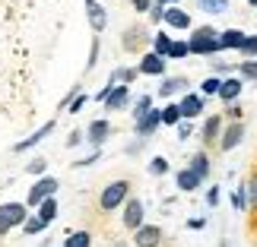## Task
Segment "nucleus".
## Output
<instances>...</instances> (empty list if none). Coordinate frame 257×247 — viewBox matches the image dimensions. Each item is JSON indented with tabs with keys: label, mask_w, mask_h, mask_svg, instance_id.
Listing matches in <instances>:
<instances>
[{
	"label": "nucleus",
	"mask_w": 257,
	"mask_h": 247,
	"mask_svg": "<svg viewBox=\"0 0 257 247\" xmlns=\"http://www.w3.org/2000/svg\"><path fill=\"white\" fill-rule=\"evenodd\" d=\"M108 136H111V124H108V121H92V124H89V130H86V140L92 143V146H102Z\"/></svg>",
	"instance_id": "obj_23"
},
{
	"label": "nucleus",
	"mask_w": 257,
	"mask_h": 247,
	"mask_svg": "<svg viewBox=\"0 0 257 247\" xmlns=\"http://www.w3.org/2000/svg\"><path fill=\"white\" fill-rule=\"evenodd\" d=\"M238 54L244 57V61H257V35H248V38H244V45L238 48Z\"/></svg>",
	"instance_id": "obj_34"
},
{
	"label": "nucleus",
	"mask_w": 257,
	"mask_h": 247,
	"mask_svg": "<svg viewBox=\"0 0 257 247\" xmlns=\"http://www.w3.org/2000/svg\"><path fill=\"white\" fill-rule=\"evenodd\" d=\"M244 38H248L244 29H222L219 32V48L222 51H238V48L244 45Z\"/></svg>",
	"instance_id": "obj_16"
},
{
	"label": "nucleus",
	"mask_w": 257,
	"mask_h": 247,
	"mask_svg": "<svg viewBox=\"0 0 257 247\" xmlns=\"http://www.w3.org/2000/svg\"><path fill=\"white\" fill-rule=\"evenodd\" d=\"M95 61H98V38L92 42V51H89V70L95 67Z\"/></svg>",
	"instance_id": "obj_47"
},
{
	"label": "nucleus",
	"mask_w": 257,
	"mask_h": 247,
	"mask_svg": "<svg viewBox=\"0 0 257 247\" xmlns=\"http://www.w3.org/2000/svg\"><path fill=\"white\" fill-rule=\"evenodd\" d=\"M181 92H191V80L187 76H169V80H162L159 86V98H172V95H181Z\"/></svg>",
	"instance_id": "obj_14"
},
{
	"label": "nucleus",
	"mask_w": 257,
	"mask_h": 247,
	"mask_svg": "<svg viewBox=\"0 0 257 247\" xmlns=\"http://www.w3.org/2000/svg\"><path fill=\"white\" fill-rule=\"evenodd\" d=\"M172 42H175V38H172L169 32H156V35H153V54H159V57H165V61H169Z\"/></svg>",
	"instance_id": "obj_24"
},
{
	"label": "nucleus",
	"mask_w": 257,
	"mask_h": 247,
	"mask_svg": "<svg viewBox=\"0 0 257 247\" xmlns=\"http://www.w3.org/2000/svg\"><path fill=\"white\" fill-rule=\"evenodd\" d=\"M45 168H48L45 159H32V162L26 165V171H29V174H45Z\"/></svg>",
	"instance_id": "obj_40"
},
{
	"label": "nucleus",
	"mask_w": 257,
	"mask_h": 247,
	"mask_svg": "<svg viewBox=\"0 0 257 247\" xmlns=\"http://www.w3.org/2000/svg\"><path fill=\"white\" fill-rule=\"evenodd\" d=\"M162 23L169 26V29H178V32H187V29H191V13L181 10V7H165Z\"/></svg>",
	"instance_id": "obj_10"
},
{
	"label": "nucleus",
	"mask_w": 257,
	"mask_h": 247,
	"mask_svg": "<svg viewBox=\"0 0 257 247\" xmlns=\"http://www.w3.org/2000/svg\"><path fill=\"white\" fill-rule=\"evenodd\" d=\"M229 0H197V10L203 13H229Z\"/></svg>",
	"instance_id": "obj_29"
},
{
	"label": "nucleus",
	"mask_w": 257,
	"mask_h": 247,
	"mask_svg": "<svg viewBox=\"0 0 257 247\" xmlns=\"http://www.w3.org/2000/svg\"><path fill=\"white\" fill-rule=\"evenodd\" d=\"M127 102H131V86H114L111 95L105 98V111H121L127 108Z\"/></svg>",
	"instance_id": "obj_19"
},
{
	"label": "nucleus",
	"mask_w": 257,
	"mask_h": 247,
	"mask_svg": "<svg viewBox=\"0 0 257 247\" xmlns=\"http://www.w3.org/2000/svg\"><path fill=\"white\" fill-rule=\"evenodd\" d=\"M241 140H244V121H238V124H225V127H222V136H219V152L238 149Z\"/></svg>",
	"instance_id": "obj_7"
},
{
	"label": "nucleus",
	"mask_w": 257,
	"mask_h": 247,
	"mask_svg": "<svg viewBox=\"0 0 257 247\" xmlns=\"http://www.w3.org/2000/svg\"><path fill=\"white\" fill-rule=\"evenodd\" d=\"M140 225H143V203L137 200V196H131V200L124 203V228L137 231Z\"/></svg>",
	"instance_id": "obj_12"
},
{
	"label": "nucleus",
	"mask_w": 257,
	"mask_h": 247,
	"mask_svg": "<svg viewBox=\"0 0 257 247\" xmlns=\"http://www.w3.org/2000/svg\"><path fill=\"white\" fill-rule=\"evenodd\" d=\"M248 200H251V212H257V168L248 177Z\"/></svg>",
	"instance_id": "obj_37"
},
{
	"label": "nucleus",
	"mask_w": 257,
	"mask_h": 247,
	"mask_svg": "<svg viewBox=\"0 0 257 247\" xmlns=\"http://www.w3.org/2000/svg\"><path fill=\"white\" fill-rule=\"evenodd\" d=\"M187 51L197 54V57H216V54H222V48H219V29L197 26L194 35L187 38Z\"/></svg>",
	"instance_id": "obj_2"
},
{
	"label": "nucleus",
	"mask_w": 257,
	"mask_h": 247,
	"mask_svg": "<svg viewBox=\"0 0 257 247\" xmlns=\"http://www.w3.org/2000/svg\"><path fill=\"white\" fill-rule=\"evenodd\" d=\"M114 247H127V244H114Z\"/></svg>",
	"instance_id": "obj_54"
},
{
	"label": "nucleus",
	"mask_w": 257,
	"mask_h": 247,
	"mask_svg": "<svg viewBox=\"0 0 257 247\" xmlns=\"http://www.w3.org/2000/svg\"><path fill=\"white\" fill-rule=\"evenodd\" d=\"M137 73H143V76H162V73H165V57L146 51V54L140 57V64H137Z\"/></svg>",
	"instance_id": "obj_13"
},
{
	"label": "nucleus",
	"mask_w": 257,
	"mask_h": 247,
	"mask_svg": "<svg viewBox=\"0 0 257 247\" xmlns=\"http://www.w3.org/2000/svg\"><path fill=\"white\" fill-rule=\"evenodd\" d=\"M162 13H165V7L153 4V10H150V19H153V23H162Z\"/></svg>",
	"instance_id": "obj_46"
},
{
	"label": "nucleus",
	"mask_w": 257,
	"mask_h": 247,
	"mask_svg": "<svg viewBox=\"0 0 257 247\" xmlns=\"http://www.w3.org/2000/svg\"><path fill=\"white\" fill-rule=\"evenodd\" d=\"M219 86H222V76H206L200 83V95L210 98V95H219Z\"/></svg>",
	"instance_id": "obj_31"
},
{
	"label": "nucleus",
	"mask_w": 257,
	"mask_h": 247,
	"mask_svg": "<svg viewBox=\"0 0 257 247\" xmlns=\"http://www.w3.org/2000/svg\"><path fill=\"white\" fill-rule=\"evenodd\" d=\"M153 4H156V0H131V7L137 10V13H150Z\"/></svg>",
	"instance_id": "obj_42"
},
{
	"label": "nucleus",
	"mask_w": 257,
	"mask_h": 247,
	"mask_svg": "<svg viewBox=\"0 0 257 247\" xmlns=\"http://www.w3.org/2000/svg\"><path fill=\"white\" fill-rule=\"evenodd\" d=\"M45 228H48V225L38 219V215H29V219L23 222V231H26V234H38V231H45Z\"/></svg>",
	"instance_id": "obj_36"
},
{
	"label": "nucleus",
	"mask_w": 257,
	"mask_h": 247,
	"mask_svg": "<svg viewBox=\"0 0 257 247\" xmlns=\"http://www.w3.org/2000/svg\"><path fill=\"white\" fill-rule=\"evenodd\" d=\"M219 200H222V190H219V187H210V193H206V203H210V206H219Z\"/></svg>",
	"instance_id": "obj_45"
},
{
	"label": "nucleus",
	"mask_w": 257,
	"mask_h": 247,
	"mask_svg": "<svg viewBox=\"0 0 257 247\" xmlns=\"http://www.w3.org/2000/svg\"><path fill=\"white\" fill-rule=\"evenodd\" d=\"M162 238H165V234H162L159 225H146V222H143L140 228L134 231V247H159Z\"/></svg>",
	"instance_id": "obj_9"
},
{
	"label": "nucleus",
	"mask_w": 257,
	"mask_h": 247,
	"mask_svg": "<svg viewBox=\"0 0 257 247\" xmlns=\"http://www.w3.org/2000/svg\"><path fill=\"white\" fill-rule=\"evenodd\" d=\"M184 57H191V51H187V42H172L169 61H184Z\"/></svg>",
	"instance_id": "obj_35"
},
{
	"label": "nucleus",
	"mask_w": 257,
	"mask_h": 247,
	"mask_svg": "<svg viewBox=\"0 0 257 247\" xmlns=\"http://www.w3.org/2000/svg\"><path fill=\"white\" fill-rule=\"evenodd\" d=\"M86 16H89V26H92V32H105V26H108V10L98 4V0L86 7Z\"/></svg>",
	"instance_id": "obj_21"
},
{
	"label": "nucleus",
	"mask_w": 257,
	"mask_h": 247,
	"mask_svg": "<svg viewBox=\"0 0 257 247\" xmlns=\"http://www.w3.org/2000/svg\"><path fill=\"white\" fill-rule=\"evenodd\" d=\"M134 80H137V67H117L108 83H114V86H131Z\"/></svg>",
	"instance_id": "obj_25"
},
{
	"label": "nucleus",
	"mask_w": 257,
	"mask_h": 247,
	"mask_svg": "<svg viewBox=\"0 0 257 247\" xmlns=\"http://www.w3.org/2000/svg\"><path fill=\"white\" fill-rule=\"evenodd\" d=\"M159 127H162V108H150L143 121H137V136L146 140V136H153Z\"/></svg>",
	"instance_id": "obj_11"
},
{
	"label": "nucleus",
	"mask_w": 257,
	"mask_h": 247,
	"mask_svg": "<svg viewBox=\"0 0 257 247\" xmlns=\"http://www.w3.org/2000/svg\"><path fill=\"white\" fill-rule=\"evenodd\" d=\"M232 206H235L238 212H248V209H251V200H248V184H238V187H235Z\"/></svg>",
	"instance_id": "obj_27"
},
{
	"label": "nucleus",
	"mask_w": 257,
	"mask_h": 247,
	"mask_svg": "<svg viewBox=\"0 0 257 247\" xmlns=\"http://www.w3.org/2000/svg\"><path fill=\"white\" fill-rule=\"evenodd\" d=\"M26 219H29L26 203H4V206H0V238L10 234L13 228H23Z\"/></svg>",
	"instance_id": "obj_4"
},
{
	"label": "nucleus",
	"mask_w": 257,
	"mask_h": 247,
	"mask_svg": "<svg viewBox=\"0 0 257 247\" xmlns=\"http://www.w3.org/2000/svg\"><path fill=\"white\" fill-rule=\"evenodd\" d=\"M64 247H92V234L89 231H73L64 238Z\"/></svg>",
	"instance_id": "obj_30"
},
{
	"label": "nucleus",
	"mask_w": 257,
	"mask_h": 247,
	"mask_svg": "<svg viewBox=\"0 0 257 247\" xmlns=\"http://www.w3.org/2000/svg\"><path fill=\"white\" fill-rule=\"evenodd\" d=\"M244 92V83H241V76H225L222 86H219V102L225 105H232V102H238V95Z\"/></svg>",
	"instance_id": "obj_15"
},
{
	"label": "nucleus",
	"mask_w": 257,
	"mask_h": 247,
	"mask_svg": "<svg viewBox=\"0 0 257 247\" xmlns=\"http://www.w3.org/2000/svg\"><path fill=\"white\" fill-rule=\"evenodd\" d=\"M203 225H206L203 219H187V228H191V231H200V228H203Z\"/></svg>",
	"instance_id": "obj_48"
},
{
	"label": "nucleus",
	"mask_w": 257,
	"mask_h": 247,
	"mask_svg": "<svg viewBox=\"0 0 257 247\" xmlns=\"http://www.w3.org/2000/svg\"><path fill=\"white\" fill-rule=\"evenodd\" d=\"M150 108H153V95H140V98L134 102V121H143Z\"/></svg>",
	"instance_id": "obj_32"
},
{
	"label": "nucleus",
	"mask_w": 257,
	"mask_h": 247,
	"mask_svg": "<svg viewBox=\"0 0 257 247\" xmlns=\"http://www.w3.org/2000/svg\"><path fill=\"white\" fill-rule=\"evenodd\" d=\"M64 19V0H0V108H32Z\"/></svg>",
	"instance_id": "obj_1"
},
{
	"label": "nucleus",
	"mask_w": 257,
	"mask_h": 247,
	"mask_svg": "<svg viewBox=\"0 0 257 247\" xmlns=\"http://www.w3.org/2000/svg\"><path fill=\"white\" fill-rule=\"evenodd\" d=\"M35 215H38V219H42L45 225H51V222L57 219V200H54V196H51V200H45V203L35 209Z\"/></svg>",
	"instance_id": "obj_26"
},
{
	"label": "nucleus",
	"mask_w": 257,
	"mask_h": 247,
	"mask_svg": "<svg viewBox=\"0 0 257 247\" xmlns=\"http://www.w3.org/2000/svg\"><path fill=\"white\" fill-rule=\"evenodd\" d=\"M238 73L244 76V80H254L257 83V61H241L238 64Z\"/></svg>",
	"instance_id": "obj_38"
},
{
	"label": "nucleus",
	"mask_w": 257,
	"mask_h": 247,
	"mask_svg": "<svg viewBox=\"0 0 257 247\" xmlns=\"http://www.w3.org/2000/svg\"><path fill=\"white\" fill-rule=\"evenodd\" d=\"M229 73H232V67H229V64H219V61H213V76H222V80H225Z\"/></svg>",
	"instance_id": "obj_43"
},
{
	"label": "nucleus",
	"mask_w": 257,
	"mask_h": 247,
	"mask_svg": "<svg viewBox=\"0 0 257 247\" xmlns=\"http://www.w3.org/2000/svg\"><path fill=\"white\" fill-rule=\"evenodd\" d=\"M222 127H225L222 114H210V117H206V121H203V127H200V140H203V146H219Z\"/></svg>",
	"instance_id": "obj_8"
},
{
	"label": "nucleus",
	"mask_w": 257,
	"mask_h": 247,
	"mask_svg": "<svg viewBox=\"0 0 257 247\" xmlns=\"http://www.w3.org/2000/svg\"><path fill=\"white\" fill-rule=\"evenodd\" d=\"M89 4H95V0H86V7H89Z\"/></svg>",
	"instance_id": "obj_53"
},
{
	"label": "nucleus",
	"mask_w": 257,
	"mask_h": 247,
	"mask_svg": "<svg viewBox=\"0 0 257 247\" xmlns=\"http://www.w3.org/2000/svg\"><path fill=\"white\" fill-rule=\"evenodd\" d=\"M127 200H131V181L121 177V181H111L102 193H98V209L102 212H117Z\"/></svg>",
	"instance_id": "obj_3"
},
{
	"label": "nucleus",
	"mask_w": 257,
	"mask_h": 247,
	"mask_svg": "<svg viewBox=\"0 0 257 247\" xmlns=\"http://www.w3.org/2000/svg\"><path fill=\"white\" fill-rule=\"evenodd\" d=\"M200 184H203V181H200V177H197V174L191 171V168H181V171L175 174V187H178L181 193H194Z\"/></svg>",
	"instance_id": "obj_22"
},
{
	"label": "nucleus",
	"mask_w": 257,
	"mask_h": 247,
	"mask_svg": "<svg viewBox=\"0 0 257 247\" xmlns=\"http://www.w3.org/2000/svg\"><path fill=\"white\" fill-rule=\"evenodd\" d=\"M248 4H251V7H254V10H257V0H248Z\"/></svg>",
	"instance_id": "obj_51"
},
{
	"label": "nucleus",
	"mask_w": 257,
	"mask_h": 247,
	"mask_svg": "<svg viewBox=\"0 0 257 247\" xmlns=\"http://www.w3.org/2000/svg\"><path fill=\"white\" fill-rule=\"evenodd\" d=\"M194 133V127H191V121H181L178 124V140H187V136Z\"/></svg>",
	"instance_id": "obj_44"
},
{
	"label": "nucleus",
	"mask_w": 257,
	"mask_h": 247,
	"mask_svg": "<svg viewBox=\"0 0 257 247\" xmlns=\"http://www.w3.org/2000/svg\"><path fill=\"white\" fill-rule=\"evenodd\" d=\"M219 247H232V244H225V241H222V244H219Z\"/></svg>",
	"instance_id": "obj_52"
},
{
	"label": "nucleus",
	"mask_w": 257,
	"mask_h": 247,
	"mask_svg": "<svg viewBox=\"0 0 257 247\" xmlns=\"http://www.w3.org/2000/svg\"><path fill=\"white\" fill-rule=\"evenodd\" d=\"M150 174H156V177H162V174H169V162L162 159V155H156V159L150 162Z\"/></svg>",
	"instance_id": "obj_39"
},
{
	"label": "nucleus",
	"mask_w": 257,
	"mask_h": 247,
	"mask_svg": "<svg viewBox=\"0 0 257 247\" xmlns=\"http://www.w3.org/2000/svg\"><path fill=\"white\" fill-rule=\"evenodd\" d=\"M162 124L165 127H178V124H181V108H178V102H169L162 108Z\"/></svg>",
	"instance_id": "obj_28"
},
{
	"label": "nucleus",
	"mask_w": 257,
	"mask_h": 247,
	"mask_svg": "<svg viewBox=\"0 0 257 247\" xmlns=\"http://www.w3.org/2000/svg\"><path fill=\"white\" fill-rule=\"evenodd\" d=\"M48 133H54V121L42 124V127H38V130H35L32 136H26V140H19V143L13 146V149H16V152H26V149H32V146H38V143H42V140H45Z\"/></svg>",
	"instance_id": "obj_20"
},
{
	"label": "nucleus",
	"mask_w": 257,
	"mask_h": 247,
	"mask_svg": "<svg viewBox=\"0 0 257 247\" xmlns=\"http://www.w3.org/2000/svg\"><path fill=\"white\" fill-rule=\"evenodd\" d=\"M187 168H191V171L200 177V181H206V177H210V171H213V165H210V152H206V149H197V152L191 155V165H187Z\"/></svg>",
	"instance_id": "obj_18"
},
{
	"label": "nucleus",
	"mask_w": 257,
	"mask_h": 247,
	"mask_svg": "<svg viewBox=\"0 0 257 247\" xmlns=\"http://www.w3.org/2000/svg\"><path fill=\"white\" fill-rule=\"evenodd\" d=\"M80 140H83V133H70V140H67V146H76Z\"/></svg>",
	"instance_id": "obj_49"
},
{
	"label": "nucleus",
	"mask_w": 257,
	"mask_h": 247,
	"mask_svg": "<svg viewBox=\"0 0 257 247\" xmlns=\"http://www.w3.org/2000/svg\"><path fill=\"white\" fill-rule=\"evenodd\" d=\"M178 108H181V121H194V117H200L206 111V98L200 92H184Z\"/></svg>",
	"instance_id": "obj_6"
},
{
	"label": "nucleus",
	"mask_w": 257,
	"mask_h": 247,
	"mask_svg": "<svg viewBox=\"0 0 257 247\" xmlns=\"http://www.w3.org/2000/svg\"><path fill=\"white\" fill-rule=\"evenodd\" d=\"M57 177H38V181L29 187V196H26V209H38L45 200H51V196L57 193Z\"/></svg>",
	"instance_id": "obj_5"
},
{
	"label": "nucleus",
	"mask_w": 257,
	"mask_h": 247,
	"mask_svg": "<svg viewBox=\"0 0 257 247\" xmlns=\"http://www.w3.org/2000/svg\"><path fill=\"white\" fill-rule=\"evenodd\" d=\"M83 105H86V95L80 92V95H76L70 105H67V111H70V114H80V111H83Z\"/></svg>",
	"instance_id": "obj_41"
},
{
	"label": "nucleus",
	"mask_w": 257,
	"mask_h": 247,
	"mask_svg": "<svg viewBox=\"0 0 257 247\" xmlns=\"http://www.w3.org/2000/svg\"><path fill=\"white\" fill-rule=\"evenodd\" d=\"M146 42H153V35L146 32L143 26H131V29H127V35H124V48H127V51H140Z\"/></svg>",
	"instance_id": "obj_17"
},
{
	"label": "nucleus",
	"mask_w": 257,
	"mask_h": 247,
	"mask_svg": "<svg viewBox=\"0 0 257 247\" xmlns=\"http://www.w3.org/2000/svg\"><path fill=\"white\" fill-rule=\"evenodd\" d=\"M222 121H225V124H238V121H244V111H241V105H238V102L225 105V111H222Z\"/></svg>",
	"instance_id": "obj_33"
},
{
	"label": "nucleus",
	"mask_w": 257,
	"mask_h": 247,
	"mask_svg": "<svg viewBox=\"0 0 257 247\" xmlns=\"http://www.w3.org/2000/svg\"><path fill=\"white\" fill-rule=\"evenodd\" d=\"M156 4H159V7H178L181 0H156Z\"/></svg>",
	"instance_id": "obj_50"
}]
</instances>
